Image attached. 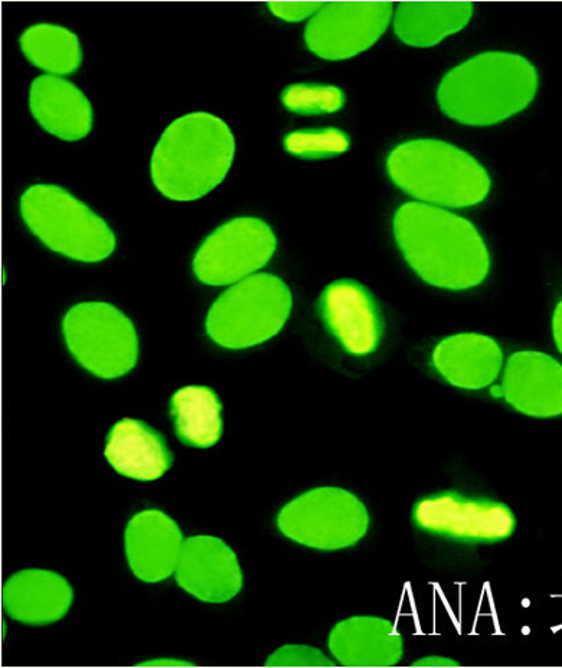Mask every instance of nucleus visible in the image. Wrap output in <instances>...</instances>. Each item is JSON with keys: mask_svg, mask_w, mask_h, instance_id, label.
Returning <instances> with one entry per match:
<instances>
[{"mask_svg": "<svg viewBox=\"0 0 562 668\" xmlns=\"http://www.w3.org/2000/svg\"><path fill=\"white\" fill-rule=\"evenodd\" d=\"M538 72L521 55L485 52L444 75L441 111L466 126L486 127L521 113L534 100Z\"/></svg>", "mask_w": 562, "mask_h": 668, "instance_id": "nucleus-2", "label": "nucleus"}, {"mask_svg": "<svg viewBox=\"0 0 562 668\" xmlns=\"http://www.w3.org/2000/svg\"><path fill=\"white\" fill-rule=\"evenodd\" d=\"M19 44L29 62L55 77L73 74L83 61V51L77 35L64 26H31L21 36Z\"/></svg>", "mask_w": 562, "mask_h": 668, "instance_id": "nucleus-23", "label": "nucleus"}, {"mask_svg": "<svg viewBox=\"0 0 562 668\" xmlns=\"http://www.w3.org/2000/svg\"><path fill=\"white\" fill-rule=\"evenodd\" d=\"M235 139L228 124L209 113L173 121L153 152V183L172 201H196L214 191L233 165Z\"/></svg>", "mask_w": 562, "mask_h": 668, "instance_id": "nucleus-3", "label": "nucleus"}, {"mask_svg": "<svg viewBox=\"0 0 562 668\" xmlns=\"http://www.w3.org/2000/svg\"><path fill=\"white\" fill-rule=\"evenodd\" d=\"M276 248L269 224L257 218H235L202 242L192 268L207 286H230L266 267Z\"/></svg>", "mask_w": 562, "mask_h": 668, "instance_id": "nucleus-10", "label": "nucleus"}, {"mask_svg": "<svg viewBox=\"0 0 562 668\" xmlns=\"http://www.w3.org/2000/svg\"><path fill=\"white\" fill-rule=\"evenodd\" d=\"M283 106L302 116L336 113L345 106V94L335 85L293 84L281 94Z\"/></svg>", "mask_w": 562, "mask_h": 668, "instance_id": "nucleus-24", "label": "nucleus"}, {"mask_svg": "<svg viewBox=\"0 0 562 668\" xmlns=\"http://www.w3.org/2000/svg\"><path fill=\"white\" fill-rule=\"evenodd\" d=\"M367 506L354 493L339 487L306 491L280 510L277 526L284 536L307 548H352L367 536Z\"/></svg>", "mask_w": 562, "mask_h": 668, "instance_id": "nucleus-8", "label": "nucleus"}, {"mask_svg": "<svg viewBox=\"0 0 562 668\" xmlns=\"http://www.w3.org/2000/svg\"><path fill=\"white\" fill-rule=\"evenodd\" d=\"M329 650L341 666L394 667L403 660L404 641L390 620L358 615L338 622Z\"/></svg>", "mask_w": 562, "mask_h": 668, "instance_id": "nucleus-16", "label": "nucleus"}, {"mask_svg": "<svg viewBox=\"0 0 562 668\" xmlns=\"http://www.w3.org/2000/svg\"><path fill=\"white\" fill-rule=\"evenodd\" d=\"M176 582L199 601L222 604L243 588V572L233 549L221 539L195 536L182 546Z\"/></svg>", "mask_w": 562, "mask_h": 668, "instance_id": "nucleus-13", "label": "nucleus"}, {"mask_svg": "<svg viewBox=\"0 0 562 668\" xmlns=\"http://www.w3.org/2000/svg\"><path fill=\"white\" fill-rule=\"evenodd\" d=\"M472 15L470 2H404L395 12V34L410 47L430 48L465 29Z\"/></svg>", "mask_w": 562, "mask_h": 668, "instance_id": "nucleus-21", "label": "nucleus"}, {"mask_svg": "<svg viewBox=\"0 0 562 668\" xmlns=\"http://www.w3.org/2000/svg\"><path fill=\"white\" fill-rule=\"evenodd\" d=\"M502 394L512 408L528 417H561L562 363L534 350L514 353L506 362Z\"/></svg>", "mask_w": 562, "mask_h": 668, "instance_id": "nucleus-14", "label": "nucleus"}, {"mask_svg": "<svg viewBox=\"0 0 562 668\" xmlns=\"http://www.w3.org/2000/svg\"><path fill=\"white\" fill-rule=\"evenodd\" d=\"M431 362L450 385L479 391L495 383L501 375L503 352L492 337L459 333L441 340L434 349Z\"/></svg>", "mask_w": 562, "mask_h": 668, "instance_id": "nucleus-17", "label": "nucleus"}, {"mask_svg": "<svg viewBox=\"0 0 562 668\" xmlns=\"http://www.w3.org/2000/svg\"><path fill=\"white\" fill-rule=\"evenodd\" d=\"M171 415L179 440L189 447L209 448L222 437V405L207 386H186L172 396Z\"/></svg>", "mask_w": 562, "mask_h": 668, "instance_id": "nucleus-22", "label": "nucleus"}, {"mask_svg": "<svg viewBox=\"0 0 562 668\" xmlns=\"http://www.w3.org/2000/svg\"><path fill=\"white\" fill-rule=\"evenodd\" d=\"M74 594L70 584L58 573L28 569L6 581L2 604L13 620L29 625H47L60 621Z\"/></svg>", "mask_w": 562, "mask_h": 668, "instance_id": "nucleus-18", "label": "nucleus"}, {"mask_svg": "<svg viewBox=\"0 0 562 668\" xmlns=\"http://www.w3.org/2000/svg\"><path fill=\"white\" fill-rule=\"evenodd\" d=\"M391 2H329L306 26L307 48L322 60L343 61L367 51L390 25Z\"/></svg>", "mask_w": 562, "mask_h": 668, "instance_id": "nucleus-11", "label": "nucleus"}, {"mask_svg": "<svg viewBox=\"0 0 562 668\" xmlns=\"http://www.w3.org/2000/svg\"><path fill=\"white\" fill-rule=\"evenodd\" d=\"M292 306V293L281 278L253 274L221 294L209 310L205 327L217 345L247 349L279 334Z\"/></svg>", "mask_w": 562, "mask_h": 668, "instance_id": "nucleus-6", "label": "nucleus"}, {"mask_svg": "<svg viewBox=\"0 0 562 668\" xmlns=\"http://www.w3.org/2000/svg\"><path fill=\"white\" fill-rule=\"evenodd\" d=\"M106 458L124 477L153 481L171 468L173 455L162 434L146 422L126 418L107 437Z\"/></svg>", "mask_w": 562, "mask_h": 668, "instance_id": "nucleus-20", "label": "nucleus"}, {"mask_svg": "<svg viewBox=\"0 0 562 668\" xmlns=\"http://www.w3.org/2000/svg\"><path fill=\"white\" fill-rule=\"evenodd\" d=\"M413 522L428 535L466 545H493L515 533L514 512L501 501L456 491L431 494L414 504Z\"/></svg>", "mask_w": 562, "mask_h": 668, "instance_id": "nucleus-9", "label": "nucleus"}, {"mask_svg": "<svg viewBox=\"0 0 562 668\" xmlns=\"http://www.w3.org/2000/svg\"><path fill=\"white\" fill-rule=\"evenodd\" d=\"M21 215L49 250L71 260L100 263L116 250L106 221L60 186H31L22 195Z\"/></svg>", "mask_w": 562, "mask_h": 668, "instance_id": "nucleus-5", "label": "nucleus"}, {"mask_svg": "<svg viewBox=\"0 0 562 668\" xmlns=\"http://www.w3.org/2000/svg\"><path fill=\"white\" fill-rule=\"evenodd\" d=\"M269 666H335L333 661L326 658L319 650L306 645H287L280 648L269 660Z\"/></svg>", "mask_w": 562, "mask_h": 668, "instance_id": "nucleus-26", "label": "nucleus"}, {"mask_svg": "<svg viewBox=\"0 0 562 668\" xmlns=\"http://www.w3.org/2000/svg\"><path fill=\"white\" fill-rule=\"evenodd\" d=\"M29 107L42 129L65 142L84 139L93 127V108L83 91L55 75L32 83Z\"/></svg>", "mask_w": 562, "mask_h": 668, "instance_id": "nucleus-19", "label": "nucleus"}, {"mask_svg": "<svg viewBox=\"0 0 562 668\" xmlns=\"http://www.w3.org/2000/svg\"><path fill=\"white\" fill-rule=\"evenodd\" d=\"M323 2H271L270 12L287 22L305 21L323 8Z\"/></svg>", "mask_w": 562, "mask_h": 668, "instance_id": "nucleus-27", "label": "nucleus"}, {"mask_svg": "<svg viewBox=\"0 0 562 668\" xmlns=\"http://www.w3.org/2000/svg\"><path fill=\"white\" fill-rule=\"evenodd\" d=\"M394 237L405 261L430 286L450 291L482 284L490 255L469 219L423 202H407L394 216Z\"/></svg>", "mask_w": 562, "mask_h": 668, "instance_id": "nucleus-1", "label": "nucleus"}, {"mask_svg": "<svg viewBox=\"0 0 562 668\" xmlns=\"http://www.w3.org/2000/svg\"><path fill=\"white\" fill-rule=\"evenodd\" d=\"M552 330H554V339L557 343L558 350L562 355V301L557 306L554 313V320H552Z\"/></svg>", "mask_w": 562, "mask_h": 668, "instance_id": "nucleus-29", "label": "nucleus"}, {"mask_svg": "<svg viewBox=\"0 0 562 668\" xmlns=\"http://www.w3.org/2000/svg\"><path fill=\"white\" fill-rule=\"evenodd\" d=\"M184 537L175 520L159 510L136 514L124 533L127 561L140 581L155 584L176 571Z\"/></svg>", "mask_w": 562, "mask_h": 668, "instance_id": "nucleus-15", "label": "nucleus"}, {"mask_svg": "<svg viewBox=\"0 0 562 668\" xmlns=\"http://www.w3.org/2000/svg\"><path fill=\"white\" fill-rule=\"evenodd\" d=\"M414 666L417 667H454L459 666L457 661L452 660L449 657H440V656H431L424 657L421 660L416 661Z\"/></svg>", "mask_w": 562, "mask_h": 668, "instance_id": "nucleus-28", "label": "nucleus"}, {"mask_svg": "<svg viewBox=\"0 0 562 668\" xmlns=\"http://www.w3.org/2000/svg\"><path fill=\"white\" fill-rule=\"evenodd\" d=\"M351 146L348 134L335 127L297 130L284 137V149L302 159H325L342 155Z\"/></svg>", "mask_w": 562, "mask_h": 668, "instance_id": "nucleus-25", "label": "nucleus"}, {"mask_svg": "<svg viewBox=\"0 0 562 668\" xmlns=\"http://www.w3.org/2000/svg\"><path fill=\"white\" fill-rule=\"evenodd\" d=\"M388 175L405 193L440 208H470L488 198L489 173L459 147L434 139L398 144L387 159Z\"/></svg>", "mask_w": 562, "mask_h": 668, "instance_id": "nucleus-4", "label": "nucleus"}, {"mask_svg": "<svg viewBox=\"0 0 562 668\" xmlns=\"http://www.w3.org/2000/svg\"><path fill=\"white\" fill-rule=\"evenodd\" d=\"M62 332L74 359L97 378H122L139 359L132 320L109 303L77 304L65 314Z\"/></svg>", "mask_w": 562, "mask_h": 668, "instance_id": "nucleus-7", "label": "nucleus"}, {"mask_svg": "<svg viewBox=\"0 0 562 668\" xmlns=\"http://www.w3.org/2000/svg\"><path fill=\"white\" fill-rule=\"evenodd\" d=\"M320 316L349 355H371L381 345L384 320L374 296L354 280H338L319 300Z\"/></svg>", "mask_w": 562, "mask_h": 668, "instance_id": "nucleus-12", "label": "nucleus"}]
</instances>
